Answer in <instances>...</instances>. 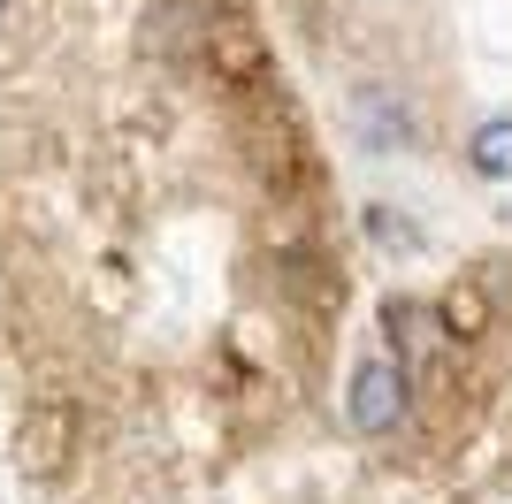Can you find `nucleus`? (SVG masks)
<instances>
[{"instance_id":"nucleus-3","label":"nucleus","mask_w":512,"mask_h":504,"mask_svg":"<svg viewBox=\"0 0 512 504\" xmlns=\"http://www.w3.org/2000/svg\"><path fill=\"white\" fill-rule=\"evenodd\" d=\"M0 16H8V0H0Z\"/></svg>"},{"instance_id":"nucleus-2","label":"nucleus","mask_w":512,"mask_h":504,"mask_svg":"<svg viewBox=\"0 0 512 504\" xmlns=\"http://www.w3.org/2000/svg\"><path fill=\"white\" fill-rule=\"evenodd\" d=\"M467 168L490 176V184H512V115H490V123L467 138Z\"/></svg>"},{"instance_id":"nucleus-1","label":"nucleus","mask_w":512,"mask_h":504,"mask_svg":"<svg viewBox=\"0 0 512 504\" xmlns=\"http://www.w3.org/2000/svg\"><path fill=\"white\" fill-rule=\"evenodd\" d=\"M406 420V367L398 359H360L352 367V382H344V428L352 436H390Z\"/></svg>"}]
</instances>
